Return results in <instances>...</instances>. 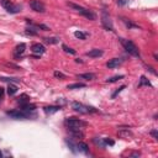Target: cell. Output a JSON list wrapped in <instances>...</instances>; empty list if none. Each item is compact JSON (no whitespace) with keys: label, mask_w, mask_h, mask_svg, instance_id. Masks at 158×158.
Here are the masks:
<instances>
[{"label":"cell","mask_w":158,"mask_h":158,"mask_svg":"<svg viewBox=\"0 0 158 158\" xmlns=\"http://www.w3.org/2000/svg\"><path fill=\"white\" fill-rule=\"evenodd\" d=\"M4 99V88H0V101Z\"/></svg>","instance_id":"36"},{"label":"cell","mask_w":158,"mask_h":158,"mask_svg":"<svg viewBox=\"0 0 158 158\" xmlns=\"http://www.w3.org/2000/svg\"><path fill=\"white\" fill-rule=\"evenodd\" d=\"M3 157V153H1V151H0V158H1Z\"/></svg>","instance_id":"38"},{"label":"cell","mask_w":158,"mask_h":158,"mask_svg":"<svg viewBox=\"0 0 158 158\" xmlns=\"http://www.w3.org/2000/svg\"><path fill=\"white\" fill-rule=\"evenodd\" d=\"M104 142H105V145H110V146L115 145V142L113 140H110V138H104Z\"/></svg>","instance_id":"33"},{"label":"cell","mask_w":158,"mask_h":158,"mask_svg":"<svg viewBox=\"0 0 158 158\" xmlns=\"http://www.w3.org/2000/svg\"><path fill=\"white\" fill-rule=\"evenodd\" d=\"M151 135L153 136V137L157 140L158 138V134H157V130H153V131H151Z\"/></svg>","instance_id":"35"},{"label":"cell","mask_w":158,"mask_h":158,"mask_svg":"<svg viewBox=\"0 0 158 158\" xmlns=\"http://www.w3.org/2000/svg\"><path fill=\"white\" fill-rule=\"evenodd\" d=\"M130 156H132V157H140V156H141V155H140V153H138V152H136V153H131V155H130Z\"/></svg>","instance_id":"37"},{"label":"cell","mask_w":158,"mask_h":158,"mask_svg":"<svg viewBox=\"0 0 158 158\" xmlns=\"http://www.w3.org/2000/svg\"><path fill=\"white\" fill-rule=\"evenodd\" d=\"M120 79H124V76H115L113 78H109V79H106V83H115V82L120 80Z\"/></svg>","instance_id":"27"},{"label":"cell","mask_w":158,"mask_h":158,"mask_svg":"<svg viewBox=\"0 0 158 158\" xmlns=\"http://www.w3.org/2000/svg\"><path fill=\"white\" fill-rule=\"evenodd\" d=\"M66 142H67L68 147H71V150H72L73 152H77V151H76V147H77V146H74V143H73L72 141H69V140H66Z\"/></svg>","instance_id":"32"},{"label":"cell","mask_w":158,"mask_h":158,"mask_svg":"<svg viewBox=\"0 0 158 158\" xmlns=\"http://www.w3.org/2000/svg\"><path fill=\"white\" fill-rule=\"evenodd\" d=\"M132 136V132L129 130V129H120L119 131V137L121 138H129Z\"/></svg>","instance_id":"14"},{"label":"cell","mask_w":158,"mask_h":158,"mask_svg":"<svg viewBox=\"0 0 158 158\" xmlns=\"http://www.w3.org/2000/svg\"><path fill=\"white\" fill-rule=\"evenodd\" d=\"M17 93V87L14 85V84H9L8 87V94L9 95H15Z\"/></svg>","instance_id":"21"},{"label":"cell","mask_w":158,"mask_h":158,"mask_svg":"<svg viewBox=\"0 0 158 158\" xmlns=\"http://www.w3.org/2000/svg\"><path fill=\"white\" fill-rule=\"evenodd\" d=\"M26 50V45L25 43H20L17 45L16 47H15V51H14V56H15V58H19V57H21L24 55V52Z\"/></svg>","instance_id":"10"},{"label":"cell","mask_w":158,"mask_h":158,"mask_svg":"<svg viewBox=\"0 0 158 158\" xmlns=\"http://www.w3.org/2000/svg\"><path fill=\"white\" fill-rule=\"evenodd\" d=\"M121 62H122L121 58H113V59H110L106 63V67L110 68V69H114V68H116V67H119L121 64Z\"/></svg>","instance_id":"12"},{"label":"cell","mask_w":158,"mask_h":158,"mask_svg":"<svg viewBox=\"0 0 158 158\" xmlns=\"http://www.w3.org/2000/svg\"><path fill=\"white\" fill-rule=\"evenodd\" d=\"M62 48H63V51H64L66 53H69V55H76V51L73 50V48H71V47H68L67 45H62Z\"/></svg>","instance_id":"25"},{"label":"cell","mask_w":158,"mask_h":158,"mask_svg":"<svg viewBox=\"0 0 158 158\" xmlns=\"http://www.w3.org/2000/svg\"><path fill=\"white\" fill-rule=\"evenodd\" d=\"M6 115L13 119H16V120H25V119L31 117V114L29 111H25L22 109H16V110H13V111H8Z\"/></svg>","instance_id":"5"},{"label":"cell","mask_w":158,"mask_h":158,"mask_svg":"<svg viewBox=\"0 0 158 158\" xmlns=\"http://www.w3.org/2000/svg\"><path fill=\"white\" fill-rule=\"evenodd\" d=\"M0 80L1 82H10V83H19L20 82V79H17V78H0Z\"/></svg>","instance_id":"28"},{"label":"cell","mask_w":158,"mask_h":158,"mask_svg":"<svg viewBox=\"0 0 158 158\" xmlns=\"http://www.w3.org/2000/svg\"><path fill=\"white\" fill-rule=\"evenodd\" d=\"M78 79H84V80H94L95 79V74L93 73H83V74H78Z\"/></svg>","instance_id":"16"},{"label":"cell","mask_w":158,"mask_h":158,"mask_svg":"<svg viewBox=\"0 0 158 158\" xmlns=\"http://www.w3.org/2000/svg\"><path fill=\"white\" fill-rule=\"evenodd\" d=\"M30 8L34 10V11H37V13H45L46 11V6L45 4L40 1V0H31L30 1Z\"/></svg>","instance_id":"7"},{"label":"cell","mask_w":158,"mask_h":158,"mask_svg":"<svg viewBox=\"0 0 158 158\" xmlns=\"http://www.w3.org/2000/svg\"><path fill=\"white\" fill-rule=\"evenodd\" d=\"M17 101L22 105V104H26L30 101V96L27 95V94H21V95L17 98Z\"/></svg>","instance_id":"19"},{"label":"cell","mask_w":158,"mask_h":158,"mask_svg":"<svg viewBox=\"0 0 158 158\" xmlns=\"http://www.w3.org/2000/svg\"><path fill=\"white\" fill-rule=\"evenodd\" d=\"M31 51H32V53L37 55V56H41V55H43L46 52V48H45V46L41 45V43H34L32 47H31Z\"/></svg>","instance_id":"9"},{"label":"cell","mask_w":158,"mask_h":158,"mask_svg":"<svg viewBox=\"0 0 158 158\" xmlns=\"http://www.w3.org/2000/svg\"><path fill=\"white\" fill-rule=\"evenodd\" d=\"M145 85H146V87H152L148 79H147L145 76H142V77H141V79H140V83H138V88L145 87Z\"/></svg>","instance_id":"18"},{"label":"cell","mask_w":158,"mask_h":158,"mask_svg":"<svg viewBox=\"0 0 158 158\" xmlns=\"http://www.w3.org/2000/svg\"><path fill=\"white\" fill-rule=\"evenodd\" d=\"M101 24L105 29H108L110 31L114 30V26H113V21L110 19V16L108 15L106 11H103V15H101Z\"/></svg>","instance_id":"8"},{"label":"cell","mask_w":158,"mask_h":158,"mask_svg":"<svg viewBox=\"0 0 158 158\" xmlns=\"http://www.w3.org/2000/svg\"><path fill=\"white\" fill-rule=\"evenodd\" d=\"M77 148L80 152H84V153H88L89 152V147H88V145L85 143V142H79V143L77 145Z\"/></svg>","instance_id":"17"},{"label":"cell","mask_w":158,"mask_h":158,"mask_svg":"<svg viewBox=\"0 0 158 158\" xmlns=\"http://www.w3.org/2000/svg\"><path fill=\"white\" fill-rule=\"evenodd\" d=\"M64 124L68 129H83L87 126L85 121L77 119V117H68V119H66Z\"/></svg>","instance_id":"4"},{"label":"cell","mask_w":158,"mask_h":158,"mask_svg":"<svg viewBox=\"0 0 158 158\" xmlns=\"http://www.w3.org/2000/svg\"><path fill=\"white\" fill-rule=\"evenodd\" d=\"M72 108L74 111L79 113V114H89V113H98L96 109H94L92 106H85L84 104L79 103V101H73L72 103Z\"/></svg>","instance_id":"3"},{"label":"cell","mask_w":158,"mask_h":158,"mask_svg":"<svg viewBox=\"0 0 158 158\" xmlns=\"http://www.w3.org/2000/svg\"><path fill=\"white\" fill-rule=\"evenodd\" d=\"M43 110H45L46 114H55L57 111H59L61 106H57V105H51V106H45Z\"/></svg>","instance_id":"15"},{"label":"cell","mask_w":158,"mask_h":158,"mask_svg":"<svg viewBox=\"0 0 158 158\" xmlns=\"http://www.w3.org/2000/svg\"><path fill=\"white\" fill-rule=\"evenodd\" d=\"M53 76H55L56 78H58V79H66V76L63 74V73L58 72V71H56V72L53 73Z\"/></svg>","instance_id":"31"},{"label":"cell","mask_w":158,"mask_h":158,"mask_svg":"<svg viewBox=\"0 0 158 158\" xmlns=\"http://www.w3.org/2000/svg\"><path fill=\"white\" fill-rule=\"evenodd\" d=\"M45 42L46 43H50V45H56L59 42V40L57 37H47V38H45Z\"/></svg>","instance_id":"23"},{"label":"cell","mask_w":158,"mask_h":158,"mask_svg":"<svg viewBox=\"0 0 158 158\" xmlns=\"http://www.w3.org/2000/svg\"><path fill=\"white\" fill-rule=\"evenodd\" d=\"M21 109L22 110H25V111H34V110L36 109V106L34 104H29V103H26V104H22L21 105Z\"/></svg>","instance_id":"20"},{"label":"cell","mask_w":158,"mask_h":158,"mask_svg":"<svg viewBox=\"0 0 158 158\" xmlns=\"http://www.w3.org/2000/svg\"><path fill=\"white\" fill-rule=\"evenodd\" d=\"M68 4V6H71L73 10H76L77 13H79L80 15H83V16H85L87 19L89 20H95V15H94L90 10H88L85 8H83L80 6V5H78V4H74V3H67Z\"/></svg>","instance_id":"2"},{"label":"cell","mask_w":158,"mask_h":158,"mask_svg":"<svg viewBox=\"0 0 158 158\" xmlns=\"http://www.w3.org/2000/svg\"><path fill=\"white\" fill-rule=\"evenodd\" d=\"M93 142H94V143H95L96 146H99V147H101V148H104V147H105V146H106V145H105V142H104V138H99V137H94V138H93Z\"/></svg>","instance_id":"22"},{"label":"cell","mask_w":158,"mask_h":158,"mask_svg":"<svg viewBox=\"0 0 158 158\" xmlns=\"http://www.w3.org/2000/svg\"><path fill=\"white\" fill-rule=\"evenodd\" d=\"M117 4H119V5H121V6H122V5L129 4V0H117Z\"/></svg>","instance_id":"34"},{"label":"cell","mask_w":158,"mask_h":158,"mask_svg":"<svg viewBox=\"0 0 158 158\" xmlns=\"http://www.w3.org/2000/svg\"><path fill=\"white\" fill-rule=\"evenodd\" d=\"M69 132L73 137H76V138H83L84 137V132L82 131V129H69Z\"/></svg>","instance_id":"13"},{"label":"cell","mask_w":158,"mask_h":158,"mask_svg":"<svg viewBox=\"0 0 158 158\" xmlns=\"http://www.w3.org/2000/svg\"><path fill=\"white\" fill-rule=\"evenodd\" d=\"M85 87V84L83 83H74V84H69L67 88L68 89H79V88H84Z\"/></svg>","instance_id":"24"},{"label":"cell","mask_w":158,"mask_h":158,"mask_svg":"<svg viewBox=\"0 0 158 158\" xmlns=\"http://www.w3.org/2000/svg\"><path fill=\"white\" fill-rule=\"evenodd\" d=\"M74 36H76L77 38H79V40H85L87 34H85V32H82V31H76Z\"/></svg>","instance_id":"26"},{"label":"cell","mask_w":158,"mask_h":158,"mask_svg":"<svg viewBox=\"0 0 158 158\" xmlns=\"http://www.w3.org/2000/svg\"><path fill=\"white\" fill-rule=\"evenodd\" d=\"M120 42H121V45L124 46V48L126 50V52H127V53H130L131 56H134V57H141L137 46H136L132 41L125 40V38H120Z\"/></svg>","instance_id":"1"},{"label":"cell","mask_w":158,"mask_h":158,"mask_svg":"<svg viewBox=\"0 0 158 158\" xmlns=\"http://www.w3.org/2000/svg\"><path fill=\"white\" fill-rule=\"evenodd\" d=\"M0 3H1L3 8L6 9V11L10 13V14H17V13L21 11V6H20V5L14 4L13 1H10V0H0Z\"/></svg>","instance_id":"6"},{"label":"cell","mask_w":158,"mask_h":158,"mask_svg":"<svg viewBox=\"0 0 158 158\" xmlns=\"http://www.w3.org/2000/svg\"><path fill=\"white\" fill-rule=\"evenodd\" d=\"M104 55V51L103 50H99V48H94L92 51L87 52V56L88 57H92V58H96V57H101Z\"/></svg>","instance_id":"11"},{"label":"cell","mask_w":158,"mask_h":158,"mask_svg":"<svg viewBox=\"0 0 158 158\" xmlns=\"http://www.w3.org/2000/svg\"><path fill=\"white\" fill-rule=\"evenodd\" d=\"M125 88H126L125 85H121V87H120V88L117 89V90H116V92H115V93H113V95H111V98H113V99H115V98H116V96H117V94H120L121 92H122V90H124V89H125Z\"/></svg>","instance_id":"30"},{"label":"cell","mask_w":158,"mask_h":158,"mask_svg":"<svg viewBox=\"0 0 158 158\" xmlns=\"http://www.w3.org/2000/svg\"><path fill=\"white\" fill-rule=\"evenodd\" d=\"M124 22L126 24V26H127V27H129V29H132V27H135V29H137V27H138V26H137V25H135L134 22H131V21H130V20L127 21V19H124Z\"/></svg>","instance_id":"29"}]
</instances>
